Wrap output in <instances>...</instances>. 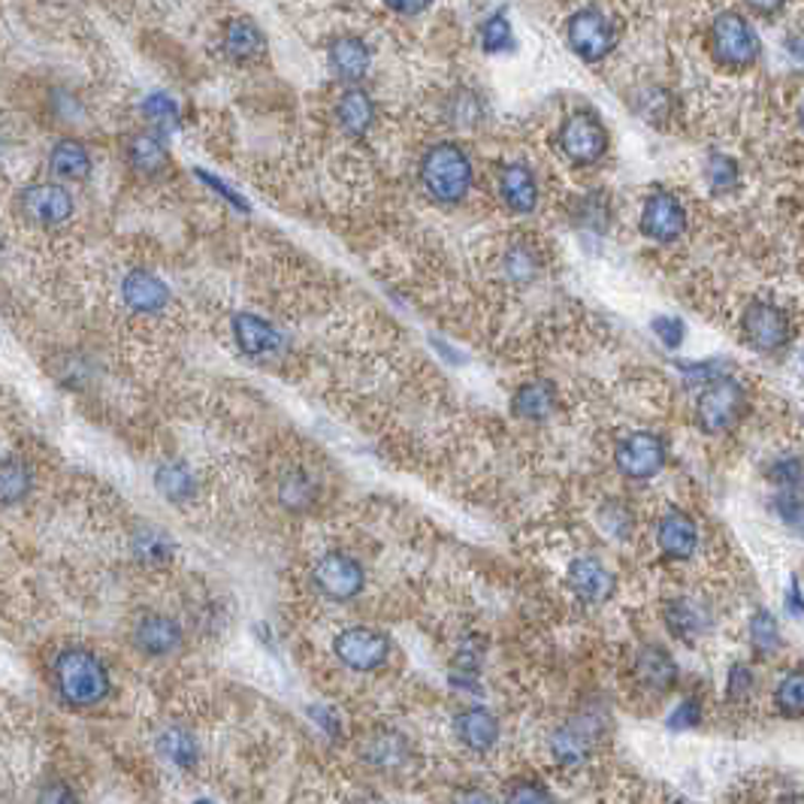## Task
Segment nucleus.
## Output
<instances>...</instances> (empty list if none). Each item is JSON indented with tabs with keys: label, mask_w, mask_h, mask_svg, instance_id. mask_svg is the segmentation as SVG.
Wrapping results in <instances>:
<instances>
[{
	"label": "nucleus",
	"mask_w": 804,
	"mask_h": 804,
	"mask_svg": "<svg viewBox=\"0 0 804 804\" xmlns=\"http://www.w3.org/2000/svg\"><path fill=\"white\" fill-rule=\"evenodd\" d=\"M512 25H509V19H505V13H493L481 25V46H484V52H505V49H512Z\"/></svg>",
	"instance_id": "36"
},
{
	"label": "nucleus",
	"mask_w": 804,
	"mask_h": 804,
	"mask_svg": "<svg viewBox=\"0 0 804 804\" xmlns=\"http://www.w3.org/2000/svg\"><path fill=\"white\" fill-rule=\"evenodd\" d=\"M233 339L239 345V351L248 354V357H264V354H272L279 348L281 336L269 321L252 315V312H243V315L233 317Z\"/></svg>",
	"instance_id": "19"
},
{
	"label": "nucleus",
	"mask_w": 804,
	"mask_h": 804,
	"mask_svg": "<svg viewBox=\"0 0 804 804\" xmlns=\"http://www.w3.org/2000/svg\"><path fill=\"white\" fill-rule=\"evenodd\" d=\"M554 405H557V388L545 378H536L524 388H517L512 400V412L521 421H536L538 424V421H548Z\"/></svg>",
	"instance_id": "24"
},
{
	"label": "nucleus",
	"mask_w": 804,
	"mask_h": 804,
	"mask_svg": "<svg viewBox=\"0 0 804 804\" xmlns=\"http://www.w3.org/2000/svg\"><path fill=\"white\" fill-rule=\"evenodd\" d=\"M34 490V469L22 460V457H7L0 466V493H3V505H15L22 502Z\"/></svg>",
	"instance_id": "30"
},
{
	"label": "nucleus",
	"mask_w": 804,
	"mask_h": 804,
	"mask_svg": "<svg viewBox=\"0 0 804 804\" xmlns=\"http://www.w3.org/2000/svg\"><path fill=\"white\" fill-rule=\"evenodd\" d=\"M312 502V484L303 476H291L281 481V505H288L293 512H300Z\"/></svg>",
	"instance_id": "40"
},
{
	"label": "nucleus",
	"mask_w": 804,
	"mask_h": 804,
	"mask_svg": "<svg viewBox=\"0 0 804 804\" xmlns=\"http://www.w3.org/2000/svg\"><path fill=\"white\" fill-rule=\"evenodd\" d=\"M666 623H669V629L678 638L693 641L695 635H702L707 629V614L695 602H690V599H678V602H671L669 608H666Z\"/></svg>",
	"instance_id": "31"
},
{
	"label": "nucleus",
	"mask_w": 804,
	"mask_h": 804,
	"mask_svg": "<svg viewBox=\"0 0 804 804\" xmlns=\"http://www.w3.org/2000/svg\"><path fill=\"white\" fill-rule=\"evenodd\" d=\"M454 732L460 744H466L469 750L484 753L493 744L500 741V719L490 714L488 707H469L460 717L454 719Z\"/></svg>",
	"instance_id": "20"
},
{
	"label": "nucleus",
	"mask_w": 804,
	"mask_h": 804,
	"mask_svg": "<svg viewBox=\"0 0 804 804\" xmlns=\"http://www.w3.org/2000/svg\"><path fill=\"white\" fill-rule=\"evenodd\" d=\"M605 526H608L614 536H626L629 526H633L629 512H623L621 505H608V509H605Z\"/></svg>",
	"instance_id": "47"
},
{
	"label": "nucleus",
	"mask_w": 804,
	"mask_h": 804,
	"mask_svg": "<svg viewBox=\"0 0 804 804\" xmlns=\"http://www.w3.org/2000/svg\"><path fill=\"white\" fill-rule=\"evenodd\" d=\"M500 194L502 203L512 212H517V215L533 212L538 203V185L533 170L524 167V164H509L500 176Z\"/></svg>",
	"instance_id": "21"
},
{
	"label": "nucleus",
	"mask_w": 804,
	"mask_h": 804,
	"mask_svg": "<svg viewBox=\"0 0 804 804\" xmlns=\"http://www.w3.org/2000/svg\"><path fill=\"white\" fill-rule=\"evenodd\" d=\"M55 690L62 695L64 705L70 707H94L110 695V671L98 654L86 647H67L55 657L52 666Z\"/></svg>",
	"instance_id": "1"
},
{
	"label": "nucleus",
	"mask_w": 804,
	"mask_h": 804,
	"mask_svg": "<svg viewBox=\"0 0 804 804\" xmlns=\"http://www.w3.org/2000/svg\"><path fill=\"white\" fill-rule=\"evenodd\" d=\"M569 587H572L574 593L584 599V602L599 605V602H605V599L614 593L617 581H614V574H611L602 562L593 560V557H581V560H574L572 566H569Z\"/></svg>",
	"instance_id": "17"
},
{
	"label": "nucleus",
	"mask_w": 804,
	"mask_h": 804,
	"mask_svg": "<svg viewBox=\"0 0 804 804\" xmlns=\"http://www.w3.org/2000/svg\"><path fill=\"white\" fill-rule=\"evenodd\" d=\"M221 49L224 55L236 64H245V62H255L264 55L267 49V37L260 34V27L255 22H248V19H233L227 22L224 27V34H221Z\"/></svg>",
	"instance_id": "23"
},
{
	"label": "nucleus",
	"mask_w": 804,
	"mask_h": 804,
	"mask_svg": "<svg viewBox=\"0 0 804 804\" xmlns=\"http://www.w3.org/2000/svg\"><path fill=\"white\" fill-rule=\"evenodd\" d=\"M472 160L457 143H439L421 158V182L439 203H460L472 188Z\"/></svg>",
	"instance_id": "2"
},
{
	"label": "nucleus",
	"mask_w": 804,
	"mask_h": 804,
	"mask_svg": "<svg viewBox=\"0 0 804 804\" xmlns=\"http://www.w3.org/2000/svg\"><path fill=\"white\" fill-rule=\"evenodd\" d=\"M750 693H753V671L741 666V662L732 666L729 678H726V695H729L732 702H741Z\"/></svg>",
	"instance_id": "41"
},
{
	"label": "nucleus",
	"mask_w": 804,
	"mask_h": 804,
	"mask_svg": "<svg viewBox=\"0 0 804 804\" xmlns=\"http://www.w3.org/2000/svg\"><path fill=\"white\" fill-rule=\"evenodd\" d=\"M19 212H22V219L37 227H58L74 215V197L67 188L55 182L27 185L19 194Z\"/></svg>",
	"instance_id": "9"
},
{
	"label": "nucleus",
	"mask_w": 804,
	"mask_h": 804,
	"mask_svg": "<svg viewBox=\"0 0 804 804\" xmlns=\"http://www.w3.org/2000/svg\"><path fill=\"white\" fill-rule=\"evenodd\" d=\"M771 478H774V484H780V488H799L804 481V464L802 460H795V457H786V460H778L774 464V472H771Z\"/></svg>",
	"instance_id": "43"
},
{
	"label": "nucleus",
	"mask_w": 804,
	"mask_h": 804,
	"mask_svg": "<svg viewBox=\"0 0 804 804\" xmlns=\"http://www.w3.org/2000/svg\"><path fill=\"white\" fill-rule=\"evenodd\" d=\"M131 550H134L136 562H143L148 569H164L176 554V545L167 533H160L155 526H143L136 529L131 538Z\"/></svg>",
	"instance_id": "28"
},
{
	"label": "nucleus",
	"mask_w": 804,
	"mask_h": 804,
	"mask_svg": "<svg viewBox=\"0 0 804 804\" xmlns=\"http://www.w3.org/2000/svg\"><path fill=\"white\" fill-rule=\"evenodd\" d=\"M635 678L654 693H669L678 683V666L662 647H641L635 657Z\"/></svg>",
	"instance_id": "22"
},
{
	"label": "nucleus",
	"mask_w": 804,
	"mask_h": 804,
	"mask_svg": "<svg viewBox=\"0 0 804 804\" xmlns=\"http://www.w3.org/2000/svg\"><path fill=\"white\" fill-rule=\"evenodd\" d=\"M197 176H200V179H203V182H206L209 188H212V191H219V194L224 197V200H231V206H236V209H248V203H245L243 197H239V194H233L231 188H227V185L221 182V179H215V176H209V172H203V170H197Z\"/></svg>",
	"instance_id": "48"
},
{
	"label": "nucleus",
	"mask_w": 804,
	"mask_h": 804,
	"mask_svg": "<svg viewBox=\"0 0 804 804\" xmlns=\"http://www.w3.org/2000/svg\"><path fill=\"white\" fill-rule=\"evenodd\" d=\"M750 10H756V13H762V15H771V13H778L780 7H783V0H744Z\"/></svg>",
	"instance_id": "52"
},
{
	"label": "nucleus",
	"mask_w": 804,
	"mask_h": 804,
	"mask_svg": "<svg viewBox=\"0 0 804 804\" xmlns=\"http://www.w3.org/2000/svg\"><path fill=\"white\" fill-rule=\"evenodd\" d=\"M557 146L566 158L578 164V167H590L596 164L605 148H608V134L593 112H574L562 122L560 134H557Z\"/></svg>",
	"instance_id": "6"
},
{
	"label": "nucleus",
	"mask_w": 804,
	"mask_h": 804,
	"mask_svg": "<svg viewBox=\"0 0 804 804\" xmlns=\"http://www.w3.org/2000/svg\"><path fill=\"white\" fill-rule=\"evenodd\" d=\"M599 738H602V719L587 711V714H578L569 723H562L560 729L550 732V756L566 768L584 766L596 750Z\"/></svg>",
	"instance_id": "7"
},
{
	"label": "nucleus",
	"mask_w": 804,
	"mask_h": 804,
	"mask_svg": "<svg viewBox=\"0 0 804 804\" xmlns=\"http://www.w3.org/2000/svg\"><path fill=\"white\" fill-rule=\"evenodd\" d=\"M309 714H312V717H315L317 723H321V726L327 729L330 738H339L342 726H339V719H336V714H333V711H327V707H309Z\"/></svg>",
	"instance_id": "49"
},
{
	"label": "nucleus",
	"mask_w": 804,
	"mask_h": 804,
	"mask_svg": "<svg viewBox=\"0 0 804 804\" xmlns=\"http://www.w3.org/2000/svg\"><path fill=\"white\" fill-rule=\"evenodd\" d=\"M143 115H146L152 124H158L160 131L179 127V107H176V100L167 98V94H148V98L143 100Z\"/></svg>",
	"instance_id": "37"
},
{
	"label": "nucleus",
	"mask_w": 804,
	"mask_h": 804,
	"mask_svg": "<svg viewBox=\"0 0 804 804\" xmlns=\"http://www.w3.org/2000/svg\"><path fill=\"white\" fill-rule=\"evenodd\" d=\"M330 70L342 82H357L372 67V49L360 37H339L330 46Z\"/></svg>",
	"instance_id": "18"
},
{
	"label": "nucleus",
	"mask_w": 804,
	"mask_h": 804,
	"mask_svg": "<svg viewBox=\"0 0 804 804\" xmlns=\"http://www.w3.org/2000/svg\"><path fill=\"white\" fill-rule=\"evenodd\" d=\"M605 219H608L605 200H602V197H587L584 203H581V212H578V221H581L584 227L602 231V227H605Z\"/></svg>",
	"instance_id": "44"
},
{
	"label": "nucleus",
	"mask_w": 804,
	"mask_h": 804,
	"mask_svg": "<svg viewBox=\"0 0 804 804\" xmlns=\"http://www.w3.org/2000/svg\"><path fill=\"white\" fill-rule=\"evenodd\" d=\"M657 541L662 554L671 560H690L699 548V529H695L693 517L683 512H669L659 521Z\"/></svg>",
	"instance_id": "16"
},
{
	"label": "nucleus",
	"mask_w": 804,
	"mask_h": 804,
	"mask_svg": "<svg viewBox=\"0 0 804 804\" xmlns=\"http://www.w3.org/2000/svg\"><path fill=\"white\" fill-rule=\"evenodd\" d=\"M774 702L783 717H804V671H792L780 681Z\"/></svg>",
	"instance_id": "34"
},
{
	"label": "nucleus",
	"mask_w": 804,
	"mask_h": 804,
	"mask_svg": "<svg viewBox=\"0 0 804 804\" xmlns=\"http://www.w3.org/2000/svg\"><path fill=\"white\" fill-rule=\"evenodd\" d=\"M786 521H790L792 529H795V533L804 538V502H799L795 509H790V512H786Z\"/></svg>",
	"instance_id": "53"
},
{
	"label": "nucleus",
	"mask_w": 804,
	"mask_h": 804,
	"mask_svg": "<svg viewBox=\"0 0 804 804\" xmlns=\"http://www.w3.org/2000/svg\"><path fill=\"white\" fill-rule=\"evenodd\" d=\"M750 641L759 654H771L780 647V629L778 621L768 614V611H756L753 621H750Z\"/></svg>",
	"instance_id": "38"
},
{
	"label": "nucleus",
	"mask_w": 804,
	"mask_h": 804,
	"mask_svg": "<svg viewBox=\"0 0 804 804\" xmlns=\"http://www.w3.org/2000/svg\"><path fill=\"white\" fill-rule=\"evenodd\" d=\"M384 3H388L393 13L417 15V13H424V10H427L433 0H384Z\"/></svg>",
	"instance_id": "50"
},
{
	"label": "nucleus",
	"mask_w": 804,
	"mask_h": 804,
	"mask_svg": "<svg viewBox=\"0 0 804 804\" xmlns=\"http://www.w3.org/2000/svg\"><path fill=\"white\" fill-rule=\"evenodd\" d=\"M707 182L717 194H726L738 185V164L729 155H711L707 158Z\"/></svg>",
	"instance_id": "39"
},
{
	"label": "nucleus",
	"mask_w": 804,
	"mask_h": 804,
	"mask_svg": "<svg viewBox=\"0 0 804 804\" xmlns=\"http://www.w3.org/2000/svg\"><path fill=\"white\" fill-rule=\"evenodd\" d=\"M333 650H336L342 666H348V669L376 671L388 662L390 638L378 629H369V626H351V629L336 635Z\"/></svg>",
	"instance_id": "8"
},
{
	"label": "nucleus",
	"mask_w": 804,
	"mask_h": 804,
	"mask_svg": "<svg viewBox=\"0 0 804 804\" xmlns=\"http://www.w3.org/2000/svg\"><path fill=\"white\" fill-rule=\"evenodd\" d=\"M122 297L127 309H134L139 315H155L160 309H167V303L172 300L170 288L146 269H134L124 276Z\"/></svg>",
	"instance_id": "15"
},
{
	"label": "nucleus",
	"mask_w": 804,
	"mask_h": 804,
	"mask_svg": "<svg viewBox=\"0 0 804 804\" xmlns=\"http://www.w3.org/2000/svg\"><path fill=\"white\" fill-rule=\"evenodd\" d=\"M312 581H315L321 596L333 599V602H348V599H354L364 590L366 574L354 557L333 550V554H327V557H321L315 562Z\"/></svg>",
	"instance_id": "10"
},
{
	"label": "nucleus",
	"mask_w": 804,
	"mask_h": 804,
	"mask_svg": "<svg viewBox=\"0 0 804 804\" xmlns=\"http://www.w3.org/2000/svg\"><path fill=\"white\" fill-rule=\"evenodd\" d=\"M566 37L572 52L587 64L602 62L614 46H617V27L602 10H581L569 19Z\"/></svg>",
	"instance_id": "5"
},
{
	"label": "nucleus",
	"mask_w": 804,
	"mask_h": 804,
	"mask_svg": "<svg viewBox=\"0 0 804 804\" xmlns=\"http://www.w3.org/2000/svg\"><path fill=\"white\" fill-rule=\"evenodd\" d=\"M786 608L792 611V617H804V596L795 584H792V590L786 593Z\"/></svg>",
	"instance_id": "51"
},
{
	"label": "nucleus",
	"mask_w": 804,
	"mask_h": 804,
	"mask_svg": "<svg viewBox=\"0 0 804 804\" xmlns=\"http://www.w3.org/2000/svg\"><path fill=\"white\" fill-rule=\"evenodd\" d=\"M614 466L626 478H654L666 466V442L654 433H633L617 445L614 451Z\"/></svg>",
	"instance_id": "11"
},
{
	"label": "nucleus",
	"mask_w": 804,
	"mask_h": 804,
	"mask_svg": "<svg viewBox=\"0 0 804 804\" xmlns=\"http://www.w3.org/2000/svg\"><path fill=\"white\" fill-rule=\"evenodd\" d=\"M366 759L381 768L402 766V762H405V744H402L397 735H378V738H372V744L366 747Z\"/></svg>",
	"instance_id": "35"
},
{
	"label": "nucleus",
	"mask_w": 804,
	"mask_h": 804,
	"mask_svg": "<svg viewBox=\"0 0 804 804\" xmlns=\"http://www.w3.org/2000/svg\"><path fill=\"white\" fill-rule=\"evenodd\" d=\"M686 231V212L681 200L666 191H657L645 200L641 209V233L650 236L654 243H674Z\"/></svg>",
	"instance_id": "13"
},
{
	"label": "nucleus",
	"mask_w": 804,
	"mask_h": 804,
	"mask_svg": "<svg viewBox=\"0 0 804 804\" xmlns=\"http://www.w3.org/2000/svg\"><path fill=\"white\" fill-rule=\"evenodd\" d=\"M155 488H158V493L164 496V500L185 502L194 496L197 481H194V476L188 472V466L164 464L158 472H155Z\"/></svg>",
	"instance_id": "32"
},
{
	"label": "nucleus",
	"mask_w": 804,
	"mask_h": 804,
	"mask_svg": "<svg viewBox=\"0 0 804 804\" xmlns=\"http://www.w3.org/2000/svg\"><path fill=\"white\" fill-rule=\"evenodd\" d=\"M741 327L744 336H747V342L753 345L756 351L766 354L783 348L792 336V324L790 317H786V312L771 303L747 305Z\"/></svg>",
	"instance_id": "12"
},
{
	"label": "nucleus",
	"mask_w": 804,
	"mask_h": 804,
	"mask_svg": "<svg viewBox=\"0 0 804 804\" xmlns=\"http://www.w3.org/2000/svg\"><path fill=\"white\" fill-rule=\"evenodd\" d=\"M541 269V260H538L536 248L533 245L517 243L505 252V272L512 281H533Z\"/></svg>",
	"instance_id": "33"
},
{
	"label": "nucleus",
	"mask_w": 804,
	"mask_h": 804,
	"mask_svg": "<svg viewBox=\"0 0 804 804\" xmlns=\"http://www.w3.org/2000/svg\"><path fill=\"white\" fill-rule=\"evenodd\" d=\"M182 645V626L167 614H148L134 626V647L146 657H170Z\"/></svg>",
	"instance_id": "14"
},
{
	"label": "nucleus",
	"mask_w": 804,
	"mask_h": 804,
	"mask_svg": "<svg viewBox=\"0 0 804 804\" xmlns=\"http://www.w3.org/2000/svg\"><path fill=\"white\" fill-rule=\"evenodd\" d=\"M744 409H747V393L741 384L732 378H714L695 402V421L705 433L717 436L741 421Z\"/></svg>",
	"instance_id": "4"
},
{
	"label": "nucleus",
	"mask_w": 804,
	"mask_h": 804,
	"mask_svg": "<svg viewBox=\"0 0 804 804\" xmlns=\"http://www.w3.org/2000/svg\"><path fill=\"white\" fill-rule=\"evenodd\" d=\"M799 119H802V131H804V107H802V115H799Z\"/></svg>",
	"instance_id": "54"
},
{
	"label": "nucleus",
	"mask_w": 804,
	"mask_h": 804,
	"mask_svg": "<svg viewBox=\"0 0 804 804\" xmlns=\"http://www.w3.org/2000/svg\"><path fill=\"white\" fill-rule=\"evenodd\" d=\"M49 170L67 182H86L91 176V155L79 139H62L49 152Z\"/></svg>",
	"instance_id": "26"
},
{
	"label": "nucleus",
	"mask_w": 804,
	"mask_h": 804,
	"mask_svg": "<svg viewBox=\"0 0 804 804\" xmlns=\"http://www.w3.org/2000/svg\"><path fill=\"white\" fill-rule=\"evenodd\" d=\"M127 164L134 167L139 176H160V172L170 167V155L167 146L160 143V136L155 134H134L127 139Z\"/></svg>",
	"instance_id": "27"
},
{
	"label": "nucleus",
	"mask_w": 804,
	"mask_h": 804,
	"mask_svg": "<svg viewBox=\"0 0 804 804\" xmlns=\"http://www.w3.org/2000/svg\"><path fill=\"white\" fill-rule=\"evenodd\" d=\"M509 799L512 802H550L554 795L548 790H541L533 780H521V783H514L512 790H509Z\"/></svg>",
	"instance_id": "46"
},
{
	"label": "nucleus",
	"mask_w": 804,
	"mask_h": 804,
	"mask_svg": "<svg viewBox=\"0 0 804 804\" xmlns=\"http://www.w3.org/2000/svg\"><path fill=\"white\" fill-rule=\"evenodd\" d=\"M158 753L164 759H170L172 766L194 768L197 759H200V747H197L194 735L185 726H167L158 735Z\"/></svg>",
	"instance_id": "29"
},
{
	"label": "nucleus",
	"mask_w": 804,
	"mask_h": 804,
	"mask_svg": "<svg viewBox=\"0 0 804 804\" xmlns=\"http://www.w3.org/2000/svg\"><path fill=\"white\" fill-rule=\"evenodd\" d=\"M336 119L348 136H364L376 122V103L364 88H348V91H342L339 103H336Z\"/></svg>",
	"instance_id": "25"
},
{
	"label": "nucleus",
	"mask_w": 804,
	"mask_h": 804,
	"mask_svg": "<svg viewBox=\"0 0 804 804\" xmlns=\"http://www.w3.org/2000/svg\"><path fill=\"white\" fill-rule=\"evenodd\" d=\"M654 333L659 336V342L666 345V348H678L683 342V324L678 317H654Z\"/></svg>",
	"instance_id": "45"
},
{
	"label": "nucleus",
	"mask_w": 804,
	"mask_h": 804,
	"mask_svg": "<svg viewBox=\"0 0 804 804\" xmlns=\"http://www.w3.org/2000/svg\"><path fill=\"white\" fill-rule=\"evenodd\" d=\"M707 43H711V55L717 58V64L732 67V70L750 67L759 55V40H756L753 27L738 13H719L711 22Z\"/></svg>",
	"instance_id": "3"
},
{
	"label": "nucleus",
	"mask_w": 804,
	"mask_h": 804,
	"mask_svg": "<svg viewBox=\"0 0 804 804\" xmlns=\"http://www.w3.org/2000/svg\"><path fill=\"white\" fill-rule=\"evenodd\" d=\"M702 723V705L695 699H683L681 705L671 711L669 717V729L683 732V729H695Z\"/></svg>",
	"instance_id": "42"
}]
</instances>
